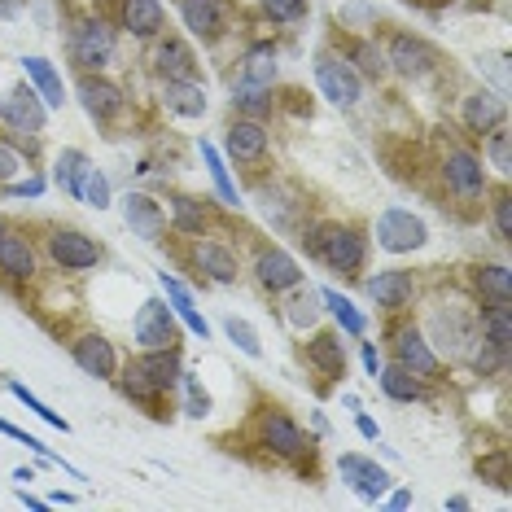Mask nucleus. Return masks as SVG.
<instances>
[{
    "label": "nucleus",
    "mask_w": 512,
    "mask_h": 512,
    "mask_svg": "<svg viewBox=\"0 0 512 512\" xmlns=\"http://www.w3.org/2000/svg\"><path fill=\"white\" fill-rule=\"evenodd\" d=\"M302 246H307L311 259H320L329 272H342V276L359 272L364 259H368V241L359 237L355 228H342V224L307 228V232H302Z\"/></svg>",
    "instance_id": "f257e3e1"
},
{
    "label": "nucleus",
    "mask_w": 512,
    "mask_h": 512,
    "mask_svg": "<svg viewBox=\"0 0 512 512\" xmlns=\"http://www.w3.org/2000/svg\"><path fill=\"white\" fill-rule=\"evenodd\" d=\"M66 49H71V62L79 66V71H106V66L114 62L119 40H114V27H106L101 18H79L71 27Z\"/></svg>",
    "instance_id": "f03ea898"
},
{
    "label": "nucleus",
    "mask_w": 512,
    "mask_h": 512,
    "mask_svg": "<svg viewBox=\"0 0 512 512\" xmlns=\"http://www.w3.org/2000/svg\"><path fill=\"white\" fill-rule=\"evenodd\" d=\"M316 84L320 92L333 101V106H342V110H351L359 97H364V75L355 71L346 57H337V53H320L316 57Z\"/></svg>",
    "instance_id": "7ed1b4c3"
},
{
    "label": "nucleus",
    "mask_w": 512,
    "mask_h": 512,
    "mask_svg": "<svg viewBox=\"0 0 512 512\" xmlns=\"http://www.w3.org/2000/svg\"><path fill=\"white\" fill-rule=\"evenodd\" d=\"M429 241V228L421 215L403 211V206H390V211L377 215V246L390 254H412Z\"/></svg>",
    "instance_id": "20e7f679"
},
{
    "label": "nucleus",
    "mask_w": 512,
    "mask_h": 512,
    "mask_svg": "<svg viewBox=\"0 0 512 512\" xmlns=\"http://www.w3.org/2000/svg\"><path fill=\"white\" fill-rule=\"evenodd\" d=\"M0 123L22 136H40L44 123H49V106H44V97L31 84H18L0 97Z\"/></svg>",
    "instance_id": "39448f33"
},
{
    "label": "nucleus",
    "mask_w": 512,
    "mask_h": 512,
    "mask_svg": "<svg viewBox=\"0 0 512 512\" xmlns=\"http://www.w3.org/2000/svg\"><path fill=\"white\" fill-rule=\"evenodd\" d=\"M132 333H136V342H141L145 351H158V346H176V342H180V329H176V311H171V302L145 298L141 311H136V320H132Z\"/></svg>",
    "instance_id": "423d86ee"
},
{
    "label": "nucleus",
    "mask_w": 512,
    "mask_h": 512,
    "mask_svg": "<svg viewBox=\"0 0 512 512\" xmlns=\"http://www.w3.org/2000/svg\"><path fill=\"white\" fill-rule=\"evenodd\" d=\"M49 259L62 272H88V267L101 263V246L79 228H57L49 237Z\"/></svg>",
    "instance_id": "0eeeda50"
},
{
    "label": "nucleus",
    "mask_w": 512,
    "mask_h": 512,
    "mask_svg": "<svg viewBox=\"0 0 512 512\" xmlns=\"http://www.w3.org/2000/svg\"><path fill=\"white\" fill-rule=\"evenodd\" d=\"M434 62H438V53L429 49L421 36H407V31H399L386 49V66L399 71L403 79H425L429 71H434Z\"/></svg>",
    "instance_id": "6e6552de"
},
{
    "label": "nucleus",
    "mask_w": 512,
    "mask_h": 512,
    "mask_svg": "<svg viewBox=\"0 0 512 512\" xmlns=\"http://www.w3.org/2000/svg\"><path fill=\"white\" fill-rule=\"evenodd\" d=\"M337 473H342V477H346V486H351L359 499H368V504H377V499L386 495V486H390V473L381 469L377 460L355 456V451H346V456L337 460Z\"/></svg>",
    "instance_id": "1a4fd4ad"
},
{
    "label": "nucleus",
    "mask_w": 512,
    "mask_h": 512,
    "mask_svg": "<svg viewBox=\"0 0 512 512\" xmlns=\"http://www.w3.org/2000/svg\"><path fill=\"white\" fill-rule=\"evenodd\" d=\"M259 442L272 451V456H285V460H294V456H302V451L311 447L307 434L298 429V421H294V416H285V412H263Z\"/></svg>",
    "instance_id": "9d476101"
},
{
    "label": "nucleus",
    "mask_w": 512,
    "mask_h": 512,
    "mask_svg": "<svg viewBox=\"0 0 512 512\" xmlns=\"http://www.w3.org/2000/svg\"><path fill=\"white\" fill-rule=\"evenodd\" d=\"M71 355H75V364L84 368L88 377H97V381H110L114 372H119V355H114V342H110V337H101V333L75 337V342H71Z\"/></svg>",
    "instance_id": "9b49d317"
},
{
    "label": "nucleus",
    "mask_w": 512,
    "mask_h": 512,
    "mask_svg": "<svg viewBox=\"0 0 512 512\" xmlns=\"http://www.w3.org/2000/svg\"><path fill=\"white\" fill-rule=\"evenodd\" d=\"M394 364H403L416 377H438L442 372V359L434 355V346L425 342L421 329H399V337H394Z\"/></svg>",
    "instance_id": "f8f14e48"
},
{
    "label": "nucleus",
    "mask_w": 512,
    "mask_h": 512,
    "mask_svg": "<svg viewBox=\"0 0 512 512\" xmlns=\"http://www.w3.org/2000/svg\"><path fill=\"white\" fill-rule=\"evenodd\" d=\"M79 106L88 110V119H97V123H110L114 114L123 110V88L119 84H110V79H101V75H84L79 79Z\"/></svg>",
    "instance_id": "ddd939ff"
},
{
    "label": "nucleus",
    "mask_w": 512,
    "mask_h": 512,
    "mask_svg": "<svg viewBox=\"0 0 512 512\" xmlns=\"http://www.w3.org/2000/svg\"><path fill=\"white\" fill-rule=\"evenodd\" d=\"M254 276H259V285L263 289H272V294H285V289H294L302 285V267L294 254H285V250H263L259 259H254Z\"/></svg>",
    "instance_id": "4468645a"
},
{
    "label": "nucleus",
    "mask_w": 512,
    "mask_h": 512,
    "mask_svg": "<svg viewBox=\"0 0 512 512\" xmlns=\"http://www.w3.org/2000/svg\"><path fill=\"white\" fill-rule=\"evenodd\" d=\"M442 176H447V189L456 197H477L486 189L482 158H473L469 149H451L447 162H442Z\"/></svg>",
    "instance_id": "2eb2a0df"
},
{
    "label": "nucleus",
    "mask_w": 512,
    "mask_h": 512,
    "mask_svg": "<svg viewBox=\"0 0 512 512\" xmlns=\"http://www.w3.org/2000/svg\"><path fill=\"white\" fill-rule=\"evenodd\" d=\"M136 368L145 372V381L154 386L158 394H171L180 386V346H158V351H145L136 355Z\"/></svg>",
    "instance_id": "dca6fc26"
},
{
    "label": "nucleus",
    "mask_w": 512,
    "mask_h": 512,
    "mask_svg": "<svg viewBox=\"0 0 512 512\" xmlns=\"http://www.w3.org/2000/svg\"><path fill=\"white\" fill-rule=\"evenodd\" d=\"M307 368H316L324 381H342L346 377V351H342V333H316L307 342Z\"/></svg>",
    "instance_id": "f3484780"
},
{
    "label": "nucleus",
    "mask_w": 512,
    "mask_h": 512,
    "mask_svg": "<svg viewBox=\"0 0 512 512\" xmlns=\"http://www.w3.org/2000/svg\"><path fill=\"white\" fill-rule=\"evenodd\" d=\"M123 219H127V228L145 241H158L162 228H167V215H162V206L149 193H127L123 197Z\"/></svg>",
    "instance_id": "a211bd4d"
},
{
    "label": "nucleus",
    "mask_w": 512,
    "mask_h": 512,
    "mask_svg": "<svg viewBox=\"0 0 512 512\" xmlns=\"http://www.w3.org/2000/svg\"><path fill=\"white\" fill-rule=\"evenodd\" d=\"M504 119H508V106H504V97H495V92L477 88L473 97H464V127H469L473 136L495 132Z\"/></svg>",
    "instance_id": "6ab92c4d"
},
{
    "label": "nucleus",
    "mask_w": 512,
    "mask_h": 512,
    "mask_svg": "<svg viewBox=\"0 0 512 512\" xmlns=\"http://www.w3.org/2000/svg\"><path fill=\"white\" fill-rule=\"evenodd\" d=\"M0 272L9 276V281H31L36 276V250H31V241L22 237V232H0Z\"/></svg>",
    "instance_id": "aec40b11"
},
{
    "label": "nucleus",
    "mask_w": 512,
    "mask_h": 512,
    "mask_svg": "<svg viewBox=\"0 0 512 512\" xmlns=\"http://www.w3.org/2000/svg\"><path fill=\"white\" fill-rule=\"evenodd\" d=\"M180 18L197 40L224 36V0H180Z\"/></svg>",
    "instance_id": "412c9836"
},
{
    "label": "nucleus",
    "mask_w": 512,
    "mask_h": 512,
    "mask_svg": "<svg viewBox=\"0 0 512 512\" xmlns=\"http://www.w3.org/2000/svg\"><path fill=\"white\" fill-rule=\"evenodd\" d=\"M412 272H403V267H390V272H377L368 281V298L377 302V307H386V311H399L407 307V298H412Z\"/></svg>",
    "instance_id": "4be33fe9"
},
{
    "label": "nucleus",
    "mask_w": 512,
    "mask_h": 512,
    "mask_svg": "<svg viewBox=\"0 0 512 512\" xmlns=\"http://www.w3.org/2000/svg\"><path fill=\"white\" fill-rule=\"evenodd\" d=\"M228 154L237 162H259L267 154V127L259 119H237L228 127Z\"/></svg>",
    "instance_id": "5701e85b"
},
{
    "label": "nucleus",
    "mask_w": 512,
    "mask_h": 512,
    "mask_svg": "<svg viewBox=\"0 0 512 512\" xmlns=\"http://www.w3.org/2000/svg\"><path fill=\"white\" fill-rule=\"evenodd\" d=\"M193 263L197 272H206L215 285H232L237 281V254L228 246H219V241H197L193 246Z\"/></svg>",
    "instance_id": "b1692460"
},
{
    "label": "nucleus",
    "mask_w": 512,
    "mask_h": 512,
    "mask_svg": "<svg viewBox=\"0 0 512 512\" xmlns=\"http://www.w3.org/2000/svg\"><path fill=\"white\" fill-rule=\"evenodd\" d=\"M158 281H162V294H167L171 311H176V320H180L189 333H197V337L206 342V337H211V324H206V320H202V311L193 307V294L176 281V276H167V272H158Z\"/></svg>",
    "instance_id": "393cba45"
},
{
    "label": "nucleus",
    "mask_w": 512,
    "mask_h": 512,
    "mask_svg": "<svg viewBox=\"0 0 512 512\" xmlns=\"http://www.w3.org/2000/svg\"><path fill=\"white\" fill-rule=\"evenodd\" d=\"M162 22H167V9H162L158 0H123V27L132 31L136 40L158 36Z\"/></svg>",
    "instance_id": "a878e982"
},
{
    "label": "nucleus",
    "mask_w": 512,
    "mask_h": 512,
    "mask_svg": "<svg viewBox=\"0 0 512 512\" xmlns=\"http://www.w3.org/2000/svg\"><path fill=\"white\" fill-rule=\"evenodd\" d=\"M154 66L162 79H193L197 75V57L184 40H162L154 53Z\"/></svg>",
    "instance_id": "bb28decb"
},
{
    "label": "nucleus",
    "mask_w": 512,
    "mask_h": 512,
    "mask_svg": "<svg viewBox=\"0 0 512 512\" xmlns=\"http://www.w3.org/2000/svg\"><path fill=\"white\" fill-rule=\"evenodd\" d=\"M171 114H184V119H197L206 114V88L197 79H167V92H162Z\"/></svg>",
    "instance_id": "cd10ccee"
},
{
    "label": "nucleus",
    "mask_w": 512,
    "mask_h": 512,
    "mask_svg": "<svg viewBox=\"0 0 512 512\" xmlns=\"http://www.w3.org/2000/svg\"><path fill=\"white\" fill-rule=\"evenodd\" d=\"M22 71H27V79L36 84V92L44 97V106L57 110L66 101V88H62V75L53 71L49 57H22Z\"/></svg>",
    "instance_id": "c85d7f7f"
},
{
    "label": "nucleus",
    "mask_w": 512,
    "mask_h": 512,
    "mask_svg": "<svg viewBox=\"0 0 512 512\" xmlns=\"http://www.w3.org/2000/svg\"><path fill=\"white\" fill-rule=\"evenodd\" d=\"M171 228H176L180 237H202V232L211 228V211H206L197 197L180 193V197H171Z\"/></svg>",
    "instance_id": "c756f323"
},
{
    "label": "nucleus",
    "mask_w": 512,
    "mask_h": 512,
    "mask_svg": "<svg viewBox=\"0 0 512 512\" xmlns=\"http://www.w3.org/2000/svg\"><path fill=\"white\" fill-rule=\"evenodd\" d=\"M232 110H237L241 119H259L263 123L267 114H272V88L237 79V84H232Z\"/></svg>",
    "instance_id": "7c9ffc66"
},
{
    "label": "nucleus",
    "mask_w": 512,
    "mask_h": 512,
    "mask_svg": "<svg viewBox=\"0 0 512 512\" xmlns=\"http://www.w3.org/2000/svg\"><path fill=\"white\" fill-rule=\"evenodd\" d=\"M377 381H381V390H386V399H394V403H416V399L425 394V390H421V377H416V372H407L403 364L381 368Z\"/></svg>",
    "instance_id": "2f4dec72"
},
{
    "label": "nucleus",
    "mask_w": 512,
    "mask_h": 512,
    "mask_svg": "<svg viewBox=\"0 0 512 512\" xmlns=\"http://www.w3.org/2000/svg\"><path fill=\"white\" fill-rule=\"evenodd\" d=\"M477 294H482L486 307H495V302H512V272H508V263L477 267Z\"/></svg>",
    "instance_id": "473e14b6"
},
{
    "label": "nucleus",
    "mask_w": 512,
    "mask_h": 512,
    "mask_svg": "<svg viewBox=\"0 0 512 512\" xmlns=\"http://www.w3.org/2000/svg\"><path fill=\"white\" fill-rule=\"evenodd\" d=\"M477 329H482V342L508 351V346H512V302H495V307H486Z\"/></svg>",
    "instance_id": "72a5a7b5"
},
{
    "label": "nucleus",
    "mask_w": 512,
    "mask_h": 512,
    "mask_svg": "<svg viewBox=\"0 0 512 512\" xmlns=\"http://www.w3.org/2000/svg\"><path fill=\"white\" fill-rule=\"evenodd\" d=\"M84 171H88V154H84V149H62V154H57V162H53L57 189L71 193L75 202H79V180H84Z\"/></svg>",
    "instance_id": "f704fd0d"
},
{
    "label": "nucleus",
    "mask_w": 512,
    "mask_h": 512,
    "mask_svg": "<svg viewBox=\"0 0 512 512\" xmlns=\"http://www.w3.org/2000/svg\"><path fill=\"white\" fill-rule=\"evenodd\" d=\"M320 302L337 316V324H342L346 337H364V333H368L364 311H355V302L346 298V294H337V289H320Z\"/></svg>",
    "instance_id": "c9c22d12"
},
{
    "label": "nucleus",
    "mask_w": 512,
    "mask_h": 512,
    "mask_svg": "<svg viewBox=\"0 0 512 512\" xmlns=\"http://www.w3.org/2000/svg\"><path fill=\"white\" fill-rule=\"evenodd\" d=\"M285 320H289V329H311V324L320 320V289H302L294 285V298L285 302Z\"/></svg>",
    "instance_id": "e433bc0d"
},
{
    "label": "nucleus",
    "mask_w": 512,
    "mask_h": 512,
    "mask_svg": "<svg viewBox=\"0 0 512 512\" xmlns=\"http://www.w3.org/2000/svg\"><path fill=\"white\" fill-rule=\"evenodd\" d=\"M197 149H202V162L211 167V180H215V193H219V202L224 206H241V197H237V184H232L228 176V167H224V158H219V149L211 141H197Z\"/></svg>",
    "instance_id": "4c0bfd02"
},
{
    "label": "nucleus",
    "mask_w": 512,
    "mask_h": 512,
    "mask_svg": "<svg viewBox=\"0 0 512 512\" xmlns=\"http://www.w3.org/2000/svg\"><path fill=\"white\" fill-rule=\"evenodd\" d=\"M241 79H246V84H263V88L276 84V53H272V44H259V49L246 53Z\"/></svg>",
    "instance_id": "58836bf2"
},
{
    "label": "nucleus",
    "mask_w": 512,
    "mask_h": 512,
    "mask_svg": "<svg viewBox=\"0 0 512 512\" xmlns=\"http://www.w3.org/2000/svg\"><path fill=\"white\" fill-rule=\"evenodd\" d=\"M346 62H351L359 75H368V79H381V75L390 71V66H386V49H377L372 40H359L355 49L346 53Z\"/></svg>",
    "instance_id": "ea45409f"
},
{
    "label": "nucleus",
    "mask_w": 512,
    "mask_h": 512,
    "mask_svg": "<svg viewBox=\"0 0 512 512\" xmlns=\"http://www.w3.org/2000/svg\"><path fill=\"white\" fill-rule=\"evenodd\" d=\"M79 202L97 206V211H106V206H110V180H106V171H97L92 162H88L84 180H79Z\"/></svg>",
    "instance_id": "a19ab883"
},
{
    "label": "nucleus",
    "mask_w": 512,
    "mask_h": 512,
    "mask_svg": "<svg viewBox=\"0 0 512 512\" xmlns=\"http://www.w3.org/2000/svg\"><path fill=\"white\" fill-rule=\"evenodd\" d=\"M224 333H228V342L237 346V351H246L250 359H259V355H263V342H259V333H254V324H250V320L228 316V320H224Z\"/></svg>",
    "instance_id": "79ce46f5"
},
{
    "label": "nucleus",
    "mask_w": 512,
    "mask_h": 512,
    "mask_svg": "<svg viewBox=\"0 0 512 512\" xmlns=\"http://www.w3.org/2000/svg\"><path fill=\"white\" fill-rule=\"evenodd\" d=\"M9 394H14V399H22V403H27L31 412L40 416V421H49L53 429H62V434H71V421H66V416H57V412H53V407L44 403V399H36V394H31L27 386H22V381H9Z\"/></svg>",
    "instance_id": "37998d69"
},
{
    "label": "nucleus",
    "mask_w": 512,
    "mask_h": 512,
    "mask_svg": "<svg viewBox=\"0 0 512 512\" xmlns=\"http://www.w3.org/2000/svg\"><path fill=\"white\" fill-rule=\"evenodd\" d=\"M180 386H184V412H189L193 421L211 416V394L202 390V381H197L193 372H180Z\"/></svg>",
    "instance_id": "c03bdc74"
},
{
    "label": "nucleus",
    "mask_w": 512,
    "mask_h": 512,
    "mask_svg": "<svg viewBox=\"0 0 512 512\" xmlns=\"http://www.w3.org/2000/svg\"><path fill=\"white\" fill-rule=\"evenodd\" d=\"M508 145H512V136H508V127H504V123H499L495 132H486V158H491V167L499 171V176H508V171H512Z\"/></svg>",
    "instance_id": "a18cd8bd"
},
{
    "label": "nucleus",
    "mask_w": 512,
    "mask_h": 512,
    "mask_svg": "<svg viewBox=\"0 0 512 512\" xmlns=\"http://www.w3.org/2000/svg\"><path fill=\"white\" fill-rule=\"evenodd\" d=\"M477 477H482V482H491V486H499V491H508V486H512L508 451H491V456L477 460Z\"/></svg>",
    "instance_id": "49530a36"
},
{
    "label": "nucleus",
    "mask_w": 512,
    "mask_h": 512,
    "mask_svg": "<svg viewBox=\"0 0 512 512\" xmlns=\"http://www.w3.org/2000/svg\"><path fill=\"white\" fill-rule=\"evenodd\" d=\"M0 434H5V438H14V442H22V447H31V451H36V456H44V460L62 464V469H71V464H66L62 456H53V451H49V447H44V442H40V438H31V434H27V429H18V425L0 421ZM71 477H79V469H71Z\"/></svg>",
    "instance_id": "de8ad7c7"
},
{
    "label": "nucleus",
    "mask_w": 512,
    "mask_h": 512,
    "mask_svg": "<svg viewBox=\"0 0 512 512\" xmlns=\"http://www.w3.org/2000/svg\"><path fill=\"white\" fill-rule=\"evenodd\" d=\"M504 359H508V351H499V346H491V342H482V337H477V351H473V372H477V377H495V372L504 368Z\"/></svg>",
    "instance_id": "09e8293b"
},
{
    "label": "nucleus",
    "mask_w": 512,
    "mask_h": 512,
    "mask_svg": "<svg viewBox=\"0 0 512 512\" xmlns=\"http://www.w3.org/2000/svg\"><path fill=\"white\" fill-rule=\"evenodd\" d=\"M263 14L272 22H298L307 18V0H263Z\"/></svg>",
    "instance_id": "8fccbe9b"
},
{
    "label": "nucleus",
    "mask_w": 512,
    "mask_h": 512,
    "mask_svg": "<svg viewBox=\"0 0 512 512\" xmlns=\"http://www.w3.org/2000/svg\"><path fill=\"white\" fill-rule=\"evenodd\" d=\"M18 171H27V162H22V149L9 145V141H0V184H9Z\"/></svg>",
    "instance_id": "3c124183"
},
{
    "label": "nucleus",
    "mask_w": 512,
    "mask_h": 512,
    "mask_svg": "<svg viewBox=\"0 0 512 512\" xmlns=\"http://www.w3.org/2000/svg\"><path fill=\"white\" fill-rule=\"evenodd\" d=\"M495 237L499 241H512V193H499L495 197Z\"/></svg>",
    "instance_id": "603ef678"
},
{
    "label": "nucleus",
    "mask_w": 512,
    "mask_h": 512,
    "mask_svg": "<svg viewBox=\"0 0 512 512\" xmlns=\"http://www.w3.org/2000/svg\"><path fill=\"white\" fill-rule=\"evenodd\" d=\"M9 193H14V197H40L44 193V176H27V180L9 184Z\"/></svg>",
    "instance_id": "864d4df0"
},
{
    "label": "nucleus",
    "mask_w": 512,
    "mask_h": 512,
    "mask_svg": "<svg viewBox=\"0 0 512 512\" xmlns=\"http://www.w3.org/2000/svg\"><path fill=\"white\" fill-rule=\"evenodd\" d=\"M355 425H359V434H364V438H372V442L381 438V429H377V421H372L368 412H359V416H355Z\"/></svg>",
    "instance_id": "5fc2aeb1"
},
{
    "label": "nucleus",
    "mask_w": 512,
    "mask_h": 512,
    "mask_svg": "<svg viewBox=\"0 0 512 512\" xmlns=\"http://www.w3.org/2000/svg\"><path fill=\"white\" fill-rule=\"evenodd\" d=\"M364 368L372 372V377L381 372V355H377V346H372V342H364Z\"/></svg>",
    "instance_id": "6e6d98bb"
},
{
    "label": "nucleus",
    "mask_w": 512,
    "mask_h": 512,
    "mask_svg": "<svg viewBox=\"0 0 512 512\" xmlns=\"http://www.w3.org/2000/svg\"><path fill=\"white\" fill-rule=\"evenodd\" d=\"M18 499H22V504H27V508H36V512L49 508V499H36V495H27V491H18Z\"/></svg>",
    "instance_id": "4d7b16f0"
},
{
    "label": "nucleus",
    "mask_w": 512,
    "mask_h": 512,
    "mask_svg": "<svg viewBox=\"0 0 512 512\" xmlns=\"http://www.w3.org/2000/svg\"><path fill=\"white\" fill-rule=\"evenodd\" d=\"M18 18V0H0V22Z\"/></svg>",
    "instance_id": "13d9d810"
},
{
    "label": "nucleus",
    "mask_w": 512,
    "mask_h": 512,
    "mask_svg": "<svg viewBox=\"0 0 512 512\" xmlns=\"http://www.w3.org/2000/svg\"><path fill=\"white\" fill-rule=\"evenodd\" d=\"M390 508H412V491H394L390 495Z\"/></svg>",
    "instance_id": "bf43d9fd"
},
{
    "label": "nucleus",
    "mask_w": 512,
    "mask_h": 512,
    "mask_svg": "<svg viewBox=\"0 0 512 512\" xmlns=\"http://www.w3.org/2000/svg\"><path fill=\"white\" fill-rule=\"evenodd\" d=\"M0 232H5V224H0Z\"/></svg>",
    "instance_id": "052dcab7"
}]
</instances>
